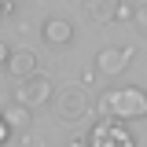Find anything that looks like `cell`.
Instances as JSON below:
<instances>
[{"label": "cell", "instance_id": "obj_11", "mask_svg": "<svg viewBox=\"0 0 147 147\" xmlns=\"http://www.w3.org/2000/svg\"><path fill=\"white\" fill-rule=\"evenodd\" d=\"M18 147H44V140H40V136H30V132H22V136H18Z\"/></svg>", "mask_w": 147, "mask_h": 147}, {"label": "cell", "instance_id": "obj_9", "mask_svg": "<svg viewBox=\"0 0 147 147\" xmlns=\"http://www.w3.org/2000/svg\"><path fill=\"white\" fill-rule=\"evenodd\" d=\"M114 7H118V0H85V15L99 26L114 22Z\"/></svg>", "mask_w": 147, "mask_h": 147}, {"label": "cell", "instance_id": "obj_6", "mask_svg": "<svg viewBox=\"0 0 147 147\" xmlns=\"http://www.w3.org/2000/svg\"><path fill=\"white\" fill-rule=\"evenodd\" d=\"M129 55H132V48H103L96 55V74H103V77L121 74L129 66Z\"/></svg>", "mask_w": 147, "mask_h": 147}, {"label": "cell", "instance_id": "obj_14", "mask_svg": "<svg viewBox=\"0 0 147 147\" xmlns=\"http://www.w3.org/2000/svg\"><path fill=\"white\" fill-rule=\"evenodd\" d=\"M7 140H11V132H7V125H4V121H0V147L7 144Z\"/></svg>", "mask_w": 147, "mask_h": 147}, {"label": "cell", "instance_id": "obj_8", "mask_svg": "<svg viewBox=\"0 0 147 147\" xmlns=\"http://www.w3.org/2000/svg\"><path fill=\"white\" fill-rule=\"evenodd\" d=\"M40 33H44V40H48L52 48H63V44L74 40V26H70V18H48Z\"/></svg>", "mask_w": 147, "mask_h": 147}, {"label": "cell", "instance_id": "obj_2", "mask_svg": "<svg viewBox=\"0 0 147 147\" xmlns=\"http://www.w3.org/2000/svg\"><path fill=\"white\" fill-rule=\"evenodd\" d=\"M85 147H136V140H132V132H129L121 121L99 118V121L88 129V140H85Z\"/></svg>", "mask_w": 147, "mask_h": 147}, {"label": "cell", "instance_id": "obj_13", "mask_svg": "<svg viewBox=\"0 0 147 147\" xmlns=\"http://www.w3.org/2000/svg\"><path fill=\"white\" fill-rule=\"evenodd\" d=\"M7 55H11V48H7V44H4V40H0V66H4V63H7Z\"/></svg>", "mask_w": 147, "mask_h": 147}, {"label": "cell", "instance_id": "obj_15", "mask_svg": "<svg viewBox=\"0 0 147 147\" xmlns=\"http://www.w3.org/2000/svg\"><path fill=\"white\" fill-rule=\"evenodd\" d=\"M70 147H85V140H81V136H77V140H74V144H70Z\"/></svg>", "mask_w": 147, "mask_h": 147}, {"label": "cell", "instance_id": "obj_12", "mask_svg": "<svg viewBox=\"0 0 147 147\" xmlns=\"http://www.w3.org/2000/svg\"><path fill=\"white\" fill-rule=\"evenodd\" d=\"M132 18H136V26H147V7H132Z\"/></svg>", "mask_w": 147, "mask_h": 147}, {"label": "cell", "instance_id": "obj_4", "mask_svg": "<svg viewBox=\"0 0 147 147\" xmlns=\"http://www.w3.org/2000/svg\"><path fill=\"white\" fill-rule=\"evenodd\" d=\"M88 92L70 85V88H59V99H55V114H59V121H81V118H88Z\"/></svg>", "mask_w": 147, "mask_h": 147}, {"label": "cell", "instance_id": "obj_5", "mask_svg": "<svg viewBox=\"0 0 147 147\" xmlns=\"http://www.w3.org/2000/svg\"><path fill=\"white\" fill-rule=\"evenodd\" d=\"M40 66V59H37V52H30V48H11V55H7V63H4V70L11 74L15 81H26V77H33V74Z\"/></svg>", "mask_w": 147, "mask_h": 147}, {"label": "cell", "instance_id": "obj_3", "mask_svg": "<svg viewBox=\"0 0 147 147\" xmlns=\"http://www.w3.org/2000/svg\"><path fill=\"white\" fill-rule=\"evenodd\" d=\"M52 96H55V85L44 77V74H33V77L18 81L15 99H11V103H18V107H26V110H33V107H44V103H52Z\"/></svg>", "mask_w": 147, "mask_h": 147}, {"label": "cell", "instance_id": "obj_1", "mask_svg": "<svg viewBox=\"0 0 147 147\" xmlns=\"http://www.w3.org/2000/svg\"><path fill=\"white\" fill-rule=\"evenodd\" d=\"M99 114L110 118V121H140L147 118V96L144 88H136V85H129V88H110L103 99H99Z\"/></svg>", "mask_w": 147, "mask_h": 147}, {"label": "cell", "instance_id": "obj_7", "mask_svg": "<svg viewBox=\"0 0 147 147\" xmlns=\"http://www.w3.org/2000/svg\"><path fill=\"white\" fill-rule=\"evenodd\" d=\"M0 121L7 125V132H30V121H33V110H26V107H18V103H7V107L0 110Z\"/></svg>", "mask_w": 147, "mask_h": 147}, {"label": "cell", "instance_id": "obj_10", "mask_svg": "<svg viewBox=\"0 0 147 147\" xmlns=\"http://www.w3.org/2000/svg\"><path fill=\"white\" fill-rule=\"evenodd\" d=\"M125 18H132V7H129L125 0H118V7H114V22H125Z\"/></svg>", "mask_w": 147, "mask_h": 147}]
</instances>
